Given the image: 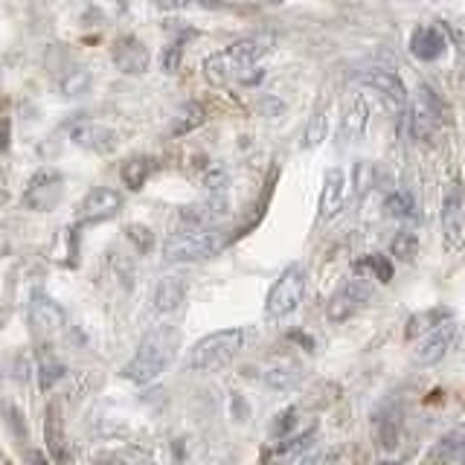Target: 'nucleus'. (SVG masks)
<instances>
[{
	"label": "nucleus",
	"mask_w": 465,
	"mask_h": 465,
	"mask_svg": "<svg viewBox=\"0 0 465 465\" xmlns=\"http://www.w3.org/2000/svg\"><path fill=\"white\" fill-rule=\"evenodd\" d=\"M271 35H251L232 41L222 53L203 58V76L210 84H230V82H256V64L271 53Z\"/></svg>",
	"instance_id": "obj_1"
},
{
	"label": "nucleus",
	"mask_w": 465,
	"mask_h": 465,
	"mask_svg": "<svg viewBox=\"0 0 465 465\" xmlns=\"http://www.w3.org/2000/svg\"><path fill=\"white\" fill-rule=\"evenodd\" d=\"M178 343H181V334L174 326H154L140 341L137 352L131 355V361L123 367V378L131 384H152L174 361Z\"/></svg>",
	"instance_id": "obj_2"
},
{
	"label": "nucleus",
	"mask_w": 465,
	"mask_h": 465,
	"mask_svg": "<svg viewBox=\"0 0 465 465\" xmlns=\"http://www.w3.org/2000/svg\"><path fill=\"white\" fill-rule=\"evenodd\" d=\"M247 341L244 329H222L213 331L207 338H201L186 355V367L193 372H218L242 352V346Z\"/></svg>",
	"instance_id": "obj_3"
},
{
	"label": "nucleus",
	"mask_w": 465,
	"mask_h": 465,
	"mask_svg": "<svg viewBox=\"0 0 465 465\" xmlns=\"http://www.w3.org/2000/svg\"><path fill=\"white\" fill-rule=\"evenodd\" d=\"M222 251V232L213 230H178L163 244L166 262H201Z\"/></svg>",
	"instance_id": "obj_4"
},
{
	"label": "nucleus",
	"mask_w": 465,
	"mask_h": 465,
	"mask_svg": "<svg viewBox=\"0 0 465 465\" xmlns=\"http://www.w3.org/2000/svg\"><path fill=\"white\" fill-rule=\"evenodd\" d=\"M305 297V268L302 265H291L280 273L268 291L265 300V317L268 320H282L288 314H294L300 309V302Z\"/></svg>",
	"instance_id": "obj_5"
},
{
	"label": "nucleus",
	"mask_w": 465,
	"mask_h": 465,
	"mask_svg": "<svg viewBox=\"0 0 465 465\" xmlns=\"http://www.w3.org/2000/svg\"><path fill=\"white\" fill-rule=\"evenodd\" d=\"M448 120L445 116V102L436 96L428 84H419V94L413 96L411 108H407V125H411V134L416 140H430L440 125Z\"/></svg>",
	"instance_id": "obj_6"
},
{
	"label": "nucleus",
	"mask_w": 465,
	"mask_h": 465,
	"mask_svg": "<svg viewBox=\"0 0 465 465\" xmlns=\"http://www.w3.org/2000/svg\"><path fill=\"white\" fill-rule=\"evenodd\" d=\"M370 297H372V280H367V276H361V273L346 276V280L338 285V291L329 297L326 317L331 323H343V320L358 314Z\"/></svg>",
	"instance_id": "obj_7"
},
{
	"label": "nucleus",
	"mask_w": 465,
	"mask_h": 465,
	"mask_svg": "<svg viewBox=\"0 0 465 465\" xmlns=\"http://www.w3.org/2000/svg\"><path fill=\"white\" fill-rule=\"evenodd\" d=\"M64 195V178L62 172L53 169V166H44L38 169L33 178H29L24 195H21V203L26 210L33 213H50L58 207V201Z\"/></svg>",
	"instance_id": "obj_8"
},
{
	"label": "nucleus",
	"mask_w": 465,
	"mask_h": 465,
	"mask_svg": "<svg viewBox=\"0 0 465 465\" xmlns=\"http://www.w3.org/2000/svg\"><path fill=\"white\" fill-rule=\"evenodd\" d=\"M462 227H465V186L460 174H454L442 189V236L448 251H457L460 247Z\"/></svg>",
	"instance_id": "obj_9"
},
{
	"label": "nucleus",
	"mask_w": 465,
	"mask_h": 465,
	"mask_svg": "<svg viewBox=\"0 0 465 465\" xmlns=\"http://www.w3.org/2000/svg\"><path fill=\"white\" fill-rule=\"evenodd\" d=\"M120 210H123V195L111 186H96L82 198L79 210H76V222L79 224H102V222H111V218L120 215Z\"/></svg>",
	"instance_id": "obj_10"
},
{
	"label": "nucleus",
	"mask_w": 465,
	"mask_h": 465,
	"mask_svg": "<svg viewBox=\"0 0 465 465\" xmlns=\"http://www.w3.org/2000/svg\"><path fill=\"white\" fill-rule=\"evenodd\" d=\"M70 140L96 154H111L116 149V131L99 120H76L70 125Z\"/></svg>",
	"instance_id": "obj_11"
},
{
	"label": "nucleus",
	"mask_w": 465,
	"mask_h": 465,
	"mask_svg": "<svg viewBox=\"0 0 465 465\" xmlns=\"http://www.w3.org/2000/svg\"><path fill=\"white\" fill-rule=\"evenodd\" d=\"M361 82L372 87V91L381 96L390 108H404L407 105V91H404V82L399 79V73H392L387 67H370L361 73Z\"/></svg>",
	"instance_id": "obj_12"
},
{
	"label": "nucleus",
	"mask_w": 465,
	"mask_h": 465,
	"mask_svg": "<svg viewBox=\"0 0 465 465\" xmlns=\"http://www.w3.org/2000/svg\"><path fill=\"white\" fill-rule=\"evenodd\" d=\"M454 334H457V326L448 323L442 329L425 334V338H419L413 346V361L419 367H433V363H440L448 355V349L454 346Z\"/></svg>",
	"instance_id": "obj_13"
},
{
	"label": "nucleus",
	"mask_w": 465,
	"mask_h": 465,
	"mask_svg": "<svg viewBox=\"0 0 465 465\" xmlns=\"http://www.w3.org/2000/svg\"><path fill=\"white\" fill-rule=\"evenodd\" d=\"M343 193H346V174L343 169H329L323 178V189H320V201H317V224L329 222L341 213L343 207Z\"/></svg>",
	"instance_id": "obj_14"
},
{
	"label": "nucleus",
	"mask_w": 465,
	"mask_h": 465,
	"mask_svg": "<svg viewBox=\"0 0 465 465\" xmlns=\"http://www.w3.org/2000/svg\"><path fill=\"white\" fill-rule=\"evenodd\" d=\"M407 47H411L413 58H419V62L430 64V62H440V58L445 55V50H448V38L442 35V29H440V26L425 24V26H416V29H413L411 44H407Z\"/></svg>",
	"instance_id": "obj_15"
},
{
	"label": "nucleus",
	"mask_w": 465,
	"mask_h": 465,
	"mask_svg": "<svg viewBox=\"0 0 465 465\" xmlns=\"http://www.w3.org/2000/svg\"><path fill=\"white\" fill-rule=\"evenodd\" d=\"M114 64L125 76H140V73L149 70V50H145V44L140 38L125 35L114 44Z\"/></svg>",
	"instance_id": "obj_16"
},
{
	"label": "nucleus",
	"mask_w": 465,
	"mask_h": 465,
	"mask_svg": "<svg viewBox=\"0 0 465 465\" xmlns=\"http://www.w3.org/2000/svg\"><path fill=\"white\" fill-rule=\"evenodd\" d=\"M317 442V428H302L300 433H294L291 440L280 442L273 448V454H271V462L273 465H300L309 460L312 454V448Z\"/></svg>",
	"instance_id": "obj_17"
},
{
	"label": "nucleus",
	"mask_w": 465,
	"mask_h": 465,
	"mask_svg": "<svg viewBox=\"0 0 465 465\" xmlns=\"http://www.w3.org/2000/svg\"><path fill=\"white\" fill-rule=\"evenodd\" d=\"M401 425H404V416L396 411V407H381V411L375 413L372 419V440H375V448L381 450H396L399 442H401Z\"/></svg>",
	"instance_id": "obj_18"
},
{
	"label": "nucleus",
	"mask_w": 465,
	"mask_h": 465,
	"mask_svg": "<svg viewBox=\"0 0 465 465\" xmlns=\"http://www.w3.org/2000/svg\"><path fill=\"white\" fill-rule=\"evenodd\" d=\"M64 404L62 399H50L47 404V416H44V440H47V450L58 460V462H64L67 460V450H64Z\"/></svg>",
	"instance_id": "obj_19"
},
{
	"label": "nucleus",
	"mask_w": 465,
	"mask_h": 465,
	"mask_svg": "<svg viewBox=\"0 0 465 465\" xmlns=\"http://www.w3.org/2000/svg\"><path fill=\"white\" fill-rule=\"evenodd\" d=\"M367 123H370L367 99H363V96L349 99V105L343 108V116H341L338 140L341 143H358L363 137V131H367Z\"/></svg>",
	"instance_id": "obj_20"
},
{
	"label": "nucleus",
	"mask_w": 465,
	"mask_h": 465,
	"mask_svg": "<svg viewBox=\"0 0 465 465\" xmlns=\"http://www.w3.org/2000/svg\"><path fill=\"white\" fill-rule=\"evenodd\" d=\"M462 460H465V425L445 433L442 440L428 450L425 465H457Z\"/></svg>",
	"instance_id": "obj_21"
},
{
	"label": "nucleus",
	"mask_w": 465,
	"mask_h": 465,
	"mask_svg": "<svg viewBox=\"0 0 465 465\" xmlns=\"http://www.w3.org/2000/svg\"><path fill=\"white\" fill-rule=\"evenodd\" d=\"M450 317H454V312H450L448 305H433V309L413 314L411 320H407V331H404L407 341H419V338H425V334L448 326Z\"/></svg>",
	"instance_id": "obj_22"
},
{
	"label": "nucleus",
	"mask_w": 465,
	"mask_h": 465,
	"mask_svg": "<svg viewBox=\"0 0 465 465\" xmlns=\"http://www.w3.org/2000/svg\"><path fill=\"white\" fill-rule=\"evenodd\" d=\"M186 300V280L178 273L163 276L154 291V312L160 314H169V312H178L181 302Z\"/></svg>",
	"instance_id": "obj_23"
},
{
	"label": "nucleus",
	"mask_w": 465,
	"mask_h": 465,
	"mask_svg": "<svg viewBox=\"0 0 465 465\" xmlns=\"http://www.w3.org/2000/svg\"><path fill=\"white\" fill-rule=\"evenodd\" d=\"M262 378H265V384H271L273 390H294L302 381V367L297 361H291V358L273 361L271 367H265Z\"/></svg>",
	"instance_id": "obj_24"
},
{
	"label": "nucleus",
	"mask_w": 465,
	"mask_h": 465,
	"mask_svg": "<svg viewBox=\"0 0 465 465\" xmlns=\"http://www.w3.org/2000/svg\"><path fill=\"white\" fill-rule=\"evenodd\" d=\"M152 172H154V157L137 154V157H128L125 163H123L120 178H123V183L131 189V193H137V189H143L145 181L152 178Z\"/></svg>",
	"instance_id": "obj_25"
},
{
	"label": "nucleus",
	"mask_w": 465,
	"mask_h": 465,
	"mask_svg": "<svg viewBox=\"0 0 465 465\" xmlns=\"http://www.w3.org/2000/svg\"><path fill=\"white\" fill-rule=\"evenodd\" d=\"M329 111H331L329 99H323L314 108V114L309 116V123H305V131H302V149H317V145L329 137Z\"/></svg>",
	"instance_id": "obj_26"
},
{
	"label": "nucleus",
	"mask_w": 465,
	"mask_h": 465,
	"mask_svg": "<svg viewBox=\"0 0 465 465\" xmlns=\"http://www.w3.org/2000/svg\"><path fill=\"white\" fill-rule=\"evenodd\" d=\"M355 273L367 276V280H378L381 285H387L392 280V273H396V268H392L390 256H381V253H367L361 256L355 262Z\"/></svg>",
	"instance_id": "obj_27"
},
{
	"label": "nucleus",
	"mask_w": 465,
	"mask_h": 465,
	"mask_svg": "<svg viewBox=\"0 0 465 465\" xmlns=\"http://www.w3.org/2000/svg\"><path fill=\"white\" fill-rule=\"evenodd\" d=\"M29 320L38 329H53L58 320H62V309L47 297V294H33V302H29Z\"/></svg>",
	"instance_id": "obj_28"
},
{
	"label": "nucleus",
	"mask_w": 465,
	"mask_h": 465,
	"mask_svg": "<svg viewBox=\"0 0 465 465\" xmlns=\"http://www.w3.org/2000/svg\"><path fill=\"white\" fill-rule=\"evenodd\" d=\"M384 210L390 218H399V222H413V218H419L416 201L407 189H396V193L384 201Z\"/></svg>",
	"instance_id": "obj_29"
},
{
	"label": "nucleus",
	"mask_w": 465,
	"mask_h": 465,
	"mask_svg": "<svg viewBox=\"0 0 465 465\" xmlns=\"http://www.w3.org/2000/svg\"><path fill=\"white\" fill-rule=\"evenodd\" d=\"M390 253L396 256L399 262H404V265H411V262H416V256H419V239H416V232L401 230L399 236L392 239Z\"/></svg>",
	"instance_id": "obj_30"
},
{
	"label": "nucleus",
	"mask_w": 465,
	"mask_h": 465,
	"mask_svg": "<svg viewBox=\"0 0 465 465\" xmlns=\"http://www.w3.org/2000/svg\"><path fill=\"white\" fill-rule=\"evenodd\" d=\"M203 120H207V111H203L198 102L195 105H186L181 114H178V120H174V125H172V134L174 137H183V134H189V131H195L198 125H203Z\"/></svg>",
	"instance_id": "obj_31"
},
{
	"label": "nucleus",
	"mask_w": 465,
	"mask_h": 465,
	"mask_svg": "<svg viewBox=\"0 0 465 465\" xmlns=\"http://www.w3.org/2000/svg\"><path fill=\"white\" fill-rule=\"evenodd\" d=\"M297 416H300V411H297V407H288L285 413H280V416H276L273 428H271V433L276 436V440H280V442H285V440H291V436H294V428H297Z\"/></svg>",
	"instance_id": "obj_32"
},
{
	"label": "nucleus",
	"mask_w": 465,
	"mask_h": 465,
	"mask_svg": "<svg viewBox=\"0 0 465 465\" xmlns=\"http://www.w3.org/2000/svg\"><path fill=\"white\" fill-rule=\"evenodd\" d=\"M125 236L134 242L140 251H152V242H154V236H152V230L149 227H143V224H131L128 230H125Z\"/></svg>",
	"instance_id": "obj_33"
},
{
	"label": "nucleus",
	"mask_w": 465,
	"mask_h": 465,
	"mask_svg": "<svg viewBox=\"0 0 465 465\" xmlns=\"http://www.w3.org/2000/svg\"><path fill=\"white\" fill-rule=\"evenodd\" d=\"M352 181H355V186H358V193H367V189L372 186V181H375V169H372V163H358L355 166V172H352Z\"/></svg>",
	"instance_id": "obj_34"
},
{
	"label": "nucleus",
	"mask_w": 465,
	"mask_h": 465,
	"mask_svg": "<svg viewBox=\"0 0 465 465\" xmlns=\"http://www.w3.org/2000/svg\"><path fill=\"white\" fill-rule=\"evenodd\" d=\"M305 465H341V454L338 450H323V454H314Z\"/></svg>",
	"instance_id": "obj_35"
},
{
	"label": "nucleus",
	"mask_w": 465,
	"mask_h": 465,
	"mask_svg": "<svg viewBox=\"0 0 465 465\" xmlns=\"http://www.w3.org/2000/svg\"><path fill=\"white\" fill-rule=\"evenodd\" d=\"M9 131H12V120L4 116V120H0V154L9 149Z\"/></svg>",
	"instance_id": "obj_36"
},
{
	"label": "nucleus",
	"mask_w": 465,
	"mask_h": 465,
	"mask_svg": "<svg viewBox=\"0 0 465 465\" xmlns=\"http://www.w3.org/2000/svg\"><path fill=\"white\" fill-rule=\"evenodd\" d=\"M111 465H154V462L152 460H143V457H125V454H120V457H114Z\"/></svg>",
	"instance_id": "obj_37"
},
{
	"label": "nucleus",
	"mask_w": 465,
	"mask_h": 465,
	"mask_svg": "<svg viewBox=\"0 0 465 465\" xmlns=\"http://www.w3.org/2000/svg\"><path fill=\"white\" fill-rule=\"evenodd\" d=\"M29 465H50V462H47V457L41 454V450H33V454H29Z\"/></svg>",
	"instance_id": "obj_38"
},
{
	"label": "nucleus",
	"mask_w": 465,
	"mask_h": 465,
	"mask_svg": "<svg viewBox=\"0 0 465 465\" xmlns=\"http://www.w3.org/2000/svg\"><path fill=\"white\" fill-rule=\"evenodd\" d=\"M0 193H4V172H0Z\"/></svg>",
	"instance_id": "obj_39"
},
{
	"label": "nucleus",
	"mask_w": 465,
	"mask_h": 465,
	"mask_svg": "<svg viewBox=\"0 0 465 465\" xmlns=\"http://www.w3.org/2000/svg\"><path fill=\"white\" fill-rule=\"evenodd\" d=\"M462 465H465V460H462Z\"/></svg>",
	"instance_id": "obj_40"
}]
</instances>
